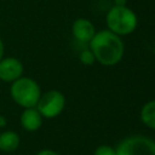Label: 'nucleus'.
<instances>
[{"label": "nucleus", "instance_id": "nucleus-1", "mask_svg": "<svg viewBox=\"0 0 155 155\" xmlns=\"http://www.w3.org/2000/svg\"><path fill=\"white\" fill-rule=\"evenodd\" d=\"M88 44L96 61L102 65H115L124 57L125 46L121 38L109 29L96 31Z\"/></svg>", "mask_w": 155, "mask_h": 155}, {"label": "nucleus", "instance_id": "nucleus-2", "mask_svg": "<svg viewBox=\"0 0 155 155\" xmlns=\"http://www.w3.org/2000/svg\"><path fill=\"white\" fill-rule=\"evenodd\" d=\"M105 22L110 31L115 33L119 36H122V35H128L136 30L138 24V18L137 15L126 5L125 6L114 5L108 11Z\"/></svg>", "mask_w": 155, "mask_h": 155}, {"label": "nucleus", "instance_id": "nucleus-3", "mask_svg": "<svg viewBox=\"0 0 155 155\" xmlns=\"http://www.w3.org/2000/svg\"><path fill=\"white\" fill-rule=\"evenodd\" d=\"M10 94L15 103L22 108L36 107L38 101L41 96L39 84L28 76H21L19 79L11 82Z\"/></svg>", "mask_w": 155, "mask_h": 155}, {"label": "nucleus", "instance_id": "nucleus-4", "mask_svg": "<svg viewBox=\"0 0 155 155\" xmlns=\"http://www.w3.org/2000/svg\"><path fill=\"white\" fill-rule=\"evenodd\" d=\"M116 150V155H155V140L145 136H130L122 139Z\"/></svg>", "mask_w": 155, "mask_h": 155}, {"label": "nucleus", "instance_id": "nucleus-5", "mask_svg": "<svg viewBox=\"0 0 155 155\" xmlns=\"http://www.w3.org/2000/svg\"><path fill=\"white\" fill-rule=\"evenodd\" d=\"M64 107H65L64 94L58 90H50L44 94L41 93L35 108L39 110L42 117L53 119L63 111Z\"/></svg>", "mask_w": 155, "mask_h": 155}, {"label": "nucleus", "instance_id": "nucleus-6", "mask_svg": "<svg viewBox=\"0 0 155 155\" xmlns=\"http://www.w3.org/2000/svg\"><path fill=\"white\" fill-rule=\"evenodd\" d=\"M23 75V64L18 58L4 57L0 61V80L13 82Z\"/></svg>", "mask_w": 155, "mask_h": 155}, {"label": "nucleus", "instance_id": "nucleus-7", "mask_svg": "<svg viewBox=\"0 0 155 155\" xmlns=\"http://www.w3.org/2000/svg\"><path fill=\"white\" fill-rule=\"evenodd\" d=\"M73 36L81 42H90V40L96 34V28L93 23L87 18H78L71 25Z\"/></svg>", "mask_w": 155, "mask_h": 155}, {"label": "nucleus", "instance_id": "nucleus-8", "mask_svg": "<svg viewBox=\"0 0 155 155\" xmlns=\"http://www.w3.org/2000/svg\"><path fill=\"white\" fill-rule=\"evenodd\" d=\"M42 116L39 113V110L33 107V108H24V110L21 114L19 121H21V126L28 131V132H35L38 131L41 125H42Z\"/></svg>", "mask_w": 155, "mask_h": 155}, {"label": "nucleus", "instance_id": "nucleus-9", "mask_svg": "<svg viewBox=\"0 0 155 155\" xmlns=\"http://www.w3.org/2000/svg\"><path fill=\"white\" fill-rule=\"evenodd\" d=\"M19 136L13 131H4L0 133V150L12 153L19 147Z\"/></svg>", "mask_w": 155, "mask_h": 155}, {"label": "nucleus", "instance_id": "nucleus-10", "mask_svg": "<svg viewBox=\"0 0 155 155\" xmlns=\"http://www.w3.org/2000/svg\"><path fill=\"white\" fill-rule=\"evenodd\" d=\"M140 120L142 122L151 128L155 130V99L147 102L140 109Z\"/></svg>", "mask_w": 155, "mask_h": 155}, {"label": "nucleus", "instance_id": "nucleus-11", "mask_svg": "<svg viewBox=\"0 0 155 155\" xmlns=\"http://www.w3.org/2000/svg\"><path fill=\"white\" fill-rule=\"evenodd\" d=\"M79 59H80V62H81L82 64H85V65H92V64L96 62L94 54H93V52L90 50V47H88V48H85V50H82V51L80 52Z\"/></svg>", "mask_w": 155, "mask_h": 155}, {"label": "nucleus", "instance_id": "nucleus-12", "mask_svg": "<svg viewBox=\"0 0 155 155\" xmlns=\"http://www.w3.org/2000/svg\"><path fill=\"white\" fill-rule=\"evenodd\" d=\"M93 155H116V150H115V148H113L110 145L103 144V145H99L96 148Z\"/></svg>", "mask_w": 155, "mask_h": 155}, {"label": "nucleus", "instance_id": "nucleus-13", "mask_svg": "<svg viewBox=\"0 0 155 155\" xmlns=\"http://www.w3.org/2000/svg\"><path fill=\"white\" fill-rule=\"evenodd\" d=\"M36 155H58L56 151H53V150H51V149H42V150H40Z\"/></svg>", "mask_w": 155, "mask_h": 155}, {"label": "nucleus", "instance_id": "nucleus-14", "mask_svg": "<svg viewBox=\"0 0 155 155\" xmlns=\"http://www.w3.org/2000/svg\"><path fill=\"white\" fill-rule=\"evenodd\" d=\"M4 53H5V45H4V42L0 38V61L4 58Z\"/></svg>", "mask_w": 155, "mask_h": 155}, {"label": "nucleus", "instance_id": "nucleus-15", "mask_svg": "<svg viewBox=\"0 0 155 155\" xmlns=\"http://www.w3.org/2000/svg\"><path fill=\"white\" fill-rule=\"evenodd\" d=\"M5 126H6V119H5V116H2L0 114V128H2Z\"/></svg>", "mask_w": 155, "mask_h": 155}, {"label": "nucleus", "instance_id": "nucleus-16", "mask_svg": "<svg viewBox=\"0 0 155 155\" xmlns=\"http://www.w3.org/2000/svg\"><path fill=\"white\" fill-rule=\"evenodd\" d=\"M116 6H125L126 5V0H115V4Z\"/></svg>", "mask_w": 155, "mask_h": 155}]
</instances>
